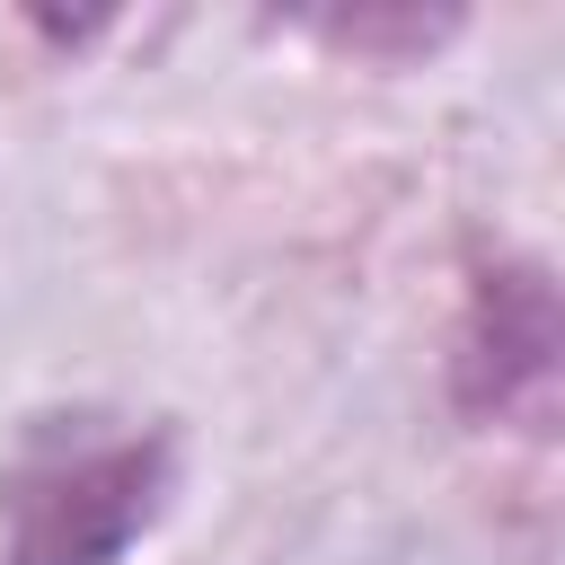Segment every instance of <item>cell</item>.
<instances>
[{"label":"cell","mask_w":565,"mask_h":565,"mask_svg":"<svg viewBox=\"0 0 565 565\" xmlns=\"http://www.w3.org/2000/svg\"><path fill=\"white\" fill-rule=\"evenodd\" d=\"M327 35L353 44V53H415V44L450 35V18H380V9H353V18H327Z\"/></svg>","instance_id":"cell-3"},{"label":"cell","mask_w":565,"mask_h":565,"mask_svg":"<svg viewBox=\"0 0 565 565\" xmlns=\"http://www.w3.org/2000/svg\"><path fill=\"white\" fill-rule=\"evenodd\" d=\"M556 362H565V309H556L547 265H530V256L486 265L468 282V309L450 335V406L468 424L539 433L556 406Z\"/></svg>","instance_id":"cell-2"},{"label":"cell","mask_w":565,"mask_h":565,"mask_svg":"<svg viewBox=\"0 0 565 565\" xmlns=\"http://www.w3.org/2000/svg\"><path fill=\"white\" fill-rule=\"evenodd\" d=\"M168 494V441H97L71 459H35L0 494L9 565H115Z\"/></svg>","instance_id":"cell-1"}]
</instances>
